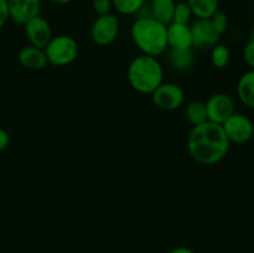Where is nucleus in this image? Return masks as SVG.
Returning a JSON list of instances; mask_svg holds the SVG:
<instances>
[{
    "instance_id": "f257e3e1",
    "label": "nucleus",
    "mask_w": 254,
    "mask_h": 253,
    "mask_svg": "<svg viewBox=\"0 0 254 253\" xmlns=\"http://www.w3.org/2000/svg\"><path fill=\"white\" fill-rule=\"evenodd\" d=\"M230 145L222 126L210 121L192 126L188 138L189 154L196 163L202 165H213L223 160Z\"/></svg>"
},
{
    "instance_id": "f03ea898",
    "label": "nucleus",
    "mask_w": 254,
    "mask_h": 253,
    "mask_svg": "<svg viewBox=\"0 0 254 253\" xmlns=\"http://www.w3.org/2000/svg\"><path fill=\"white\" fill-rule=\"evenodd\" d=\"M130 36L143 55L159 57L168 49V25L150 15L139 16L131 24Z\"/></svg>"
},
{
    "instance_id": "7ed1b4c3",
    "label": "nucleus",
    "mask_w": 254,
    "mask_h": 253,
    "mask_svg": "<svg viewBox=\"0 0 254 253\" xmlns=\"http://www.w3.org/2000/svg\"><path fill=\"white\" fill-rule=\"evenodd\" d=\"M127 78L134 91L151 94L164 82V68L158 57L141 54L130 62Z\"/></svg>"
},
{
    "instance_id": "20e7f679",
    "label": "nucleus",
    "mask_w": 254,
    "mask_h": 253,
    "mask_svg": "<svg viewBox=\"0 0 254 253\" xmlns=\"http://www.w3.org/2000/svg\"><path fill=\"white\" fill-rule=\"evenodd\" d=\"M47 62L55 67L68 66L76 61L78 57V42L68 35L52 36L49 44L45 47Z\"/></svg>"
},
{
    "instance_id": "39448f33",
    "label": "nucleus",
    "mask_w": 254,
    "mask_h": 253,
    "mask_svg": "<svg viewBox=\"0 0 254 253\" xmlns=\"http://www.w3.org/2000/svg\"><path fill=\"white\" fill-rule=\"evenodd\" d=\"M230 143L245 144L252 140L254 123L248 116L242 113H233L225 123L221 124Z\"/></svg>"
},
{
    "instance_id": "423d86ee",
    "label": "nucleus",
    "mask_w": 254,
    "mask_h": 253,
    "mask_svg": "<svg viewBox=\"0 0 254 253\" xmlns=\"http://www.w3.org/2000/svg\"><path fill=\"white\" fill-rule=\"evenodd\" d=\"M150 96L156 108L166 112L179 109L185 102L184 89L179 84L171 82H163Z\"/></svg>"
},
{
    "instance_id": "0eeeda50",
    "label": "nucleus",
    "mask_w": 254,
    "mask_h": 253,
    "mask_svg": "<svg viewBox=\"0 0 254 253\" xmlns=\"http://www.w3.org/2000/svg\"><path fill=\"white\" fill-rule=\"evenodd\" d=\"M119 20L112 12L98 15L91 27V37L94 44L99 46L111 45L118 37Z\"/></svg>"
},
{
    "instance_id": "6e6552de",
    "label": "nucleus",
    "mask_w": 254,
    "mask_h": 253,
    "mask_svg": "<svg viewBox=\"0 0 254 253\" xmlns=\"http://www.w3.org/2000/svg\"><path fill=\"white\" fill-rule=\"evenodd\" d=\"M207 119L213 123L222 124L236 113V104L232 97L227 93H215L205 102Z\"/></svg>"
},
{
    "instance_id": "1a4fd4ad",
    "label": "nucleus",
    "mask_w": 254,
    "mask_h": 253,
    "mask_svg": "<svg viewBox=\"0 0 254 253\" xmlns=\"http://www.w3.org/2000/svg\"><path fill=\"white\" fill-rule=\"evenodd\" d=\"M190 29L192 34V45L196 49H212L220 41L221 34L215 29L210 19H196Z\"/></svg>"
},
{
    "instance_id": "9d476101",
    "label": "nucleus",
    "mask_w": 254,
    "mask_h": 253,
    "mask_svg": "<svg viewBox=\"0 0 254 253\" xmlns=\"http://www.w3.org/2000/svg\"><path fill=\"white\" fill-rule=\"evenodd\" d=\"M25 35L29 40L30 45L40 49H45L52 39V29L50 22L41 15L32 17L24 25Z\"/></svg>"
},
{
    "instance_id": "9b49d317",
    "label": "nucleus",
    "mask_w": 254,
    "mask_h": 253,
    "mask_svg": "<svg viewBox=\"0 0 254 253\" xmlns=\"http://www.w3.org/2000/svg\"><path fill=\"white\" fill-rule=\"evenodd\" d=\"M9 17L19 25H25L32 17L40 15V0H7Z\"/></svg>"
},
{
    "instance_id": "f8f14e48",
    "label": "nucleus",
    "mask_w": 254,
    "mask_h": 253,
    "mask_svg": "<svg viewBox=\"0 0 254 253\" xmlns=\"http://www.w3.org/2000/svg\"><path fill=\"white\" fill-rule=\"evenodd\" d=\"M192 34L189 25L170 22L168 25V49H191Z\"/></svg>"
},
{
    "instance_id": "ddd939ff",
    "label": "nucleus",
    "mask_w": 254,
    "mask_h": 253,
    "mask_svg": "<svg viewBox=\"0 0 254 253\" xmlns=\"http://www.w3.org/2000/svg\"><path fill=\"white\" fill-rule=\"evenodd\" d=\"M17 60H19L20 64L22 67L27 69H32V71L44 69L49 64L45 50L31 46V45L22 47L20 50L19 54H17Z\"/></svg>"
},
{
    "instance_id": "4468645a",
    "label": "nucleus",
    "mask_w": 254,
    "mask_h": 253,
    "mask_svg": "<svg viewBox=\"0 0 254 253\" xmlns=\"http://www.w3.org/2000/svg\"><path fill=\"white\" fill-rule=\"evenodd\" d=\"M236 91L241 103L254 109V69H250L240 77Z\"/></svg>"
},
{
    "instance_id": "2eb2a0df",
    "label": "nucleus",
    "mask_w": 254,
    "mask_h": 253,
    "mask_svg": "<svg viewBox=\"0 0 254 253\" xmlns=\"http://www.w3.org/2000/svg\"><path fill=\"white\" fill-rule=\"evenodd\" d=\"M175 0H151L150 1V16L163 24L169 25L173 22Z\"/></svg>"
},
{
    "instance_id": "dca6fc26",
    "label": "nucleus",
    "mask_w": 254,
    "mask_h": 253,
    "mask_svg": "<svg viewBox=\"0 0 254 253\" xmlns=\"http://www.w3.org/2000/svg\"><path fill=\"white\" fill-rule=\"evenodd\" d=\"M169 64L175 71L185 72L193 64V54L191 49H169Z\"/></svg>"
},
{
    "instance_id": "f3484780",
    "label": "nucleus",
    "mask_w": 254,
    "mask_h": 253,
    "mask_svg": "<svg viewBox=\"0 0 254 253\" xmlns=\"http://www.w3.org/2000/svg\"><path fill=\"white\" fill-rule=\"evenodd\" d=\"M193 16L197 19H210L218 10V0H186Z\"/></svg>"
},
{
    "instance_id": "a211bd4d",
    "label": "nucleus",
    "mask_w": 254,
    "mask_h": 253,
    "mask_svg": "<svg viewBox=\"0 0 254 253\" xmlns=\"http://www.w3.org/2000/svg\"><path fill=\"white\" fill-rule=\"evenodd\" d=\"M185 114L188 121L192 124V126H200V124L207 122V112H206L205 102L191 101L186 104Z\"/></svg>"
},
{
    "instance_id": "6ab92c4d",
    "label": "nucleus",
    "mask_w": 254,
    "mask_h": 253,
    "mask_svg": "<svg viewBox=\"0 0 254 253\" xmlns=\"http://www.w3.org/2000/svg\"><path fill=\"white\" fill-rule=\"evenodd\" d=\"M231 60V52L226 45L217 44L211 49V62L213 67L218 69H222L227 67Z\"/></svg>"
},
{
    "instance_id": "aec40b11",
    "label": "nucleus",
    "mask_w": 254,
    "mask_h": 253,
    "mask_svg": "<svg viewBox=\"0 0 254 253\" xmlns=\"http://www.w3.org/2000/svg\"><path fill=\"white\" fill-rule=\"evenodd\" d=\"M113 7L122 15H133L141 10L145 0H112Z\"/></svg>"
},
{
    "instance_id": "412c9836",
    "label": "nucleus",
    "mask_w": 254,
    "mask_h": 253,
    "mask_svg": "<svg viewBox=\"0 0 254 253\" xmlns=\"http://www.w3.org/2000/svg\"><path fill=\"white\" fill-rule=\"evenodd\" d=\"M192 11H191L190 6L186 1H179L176 2L175 9H174L173 15V22L176 24H184L189 25L191 17H192Z\"/></svg>"
},
{
    "instance_id": "4be33fe9",
    "label": "nucleus",
    "mask_w": 254,
    "mask_h": 253,
    "mask_svg": "<svg viewBox=\"0 0 254 253\" xmlns=\"http://www.w3.org/2000/svg\"><path fill=\"white\" fill-rule=\"evenodd\" d=\"M210 20H211V22L213 24V26H215V29L217 30L221 35H222L226 30H227L228 16L226 15L225 11H222V10L218 9L217 11H216L215 14L210 17Z\"/></svg>"
},
{
    "instance_id": "5701e85b",
    "label": "nucleus",
    "mask_w": 254,
    "mask_h": 253,
    "mask_svg": "<svg viewBox=\"0 0 254 253\" xmlns=\"http://www.w3.org/2000/svg\"><path fill=\"white\" fill-rule=\"evenodd\" d=\"M92 7L97 15H106L109 14L113 7V2L112 0H91Z\"/></svg>"
},
{
    "instance_id": "b1692460",
    "label": "nucleus",
    "mask_w": 254,
    "mask_h": 253,
    "mask_svg": "<svg viewBox=\"0 0 254 253\" xmlns=\"http://www.w3.org/2000/svg\"><path fill=\"white\" fill-rule=\"evenodd\" d=\"M243 59L246 63L251 67V69H254V42L248 41L243 49Z\"/></svg>"
},
{
    "instance_id": "393cba45",
    "label": "nucleus",
    "mask_w": 254,
    "mask_h": 253,
    "mask_svg": "<svg viewBox=\"0 0 254 253\" xmlns=\"http://www.w3.org/2000/svg\"><path fill=\"white\" fill-rule=\"evenodd\" d=\"M9 7H7V0H0V29L4 27L9 20Z\"/></svg>"
},
{
    "instance_id": "a878e982",
    "label": "nucleus",
    "mask_w": 254,
    "mask_h": 253,
    "mask_svg": "<svg viewBox=\"0 0 254 253\" xmlns=\"http://www.w3.org/2000/svg\"><path fill=\"white\" fill-rule=\"evenodd\" d=\"M10 144V134L5 129L0 128V151L5 150Z\"/></svg>"
},
{
    "instance_id": "bb28decb",
    "label": "nucleus",
    "mask_w": 254,
    "mask_h": 253,
    "mask_svg": "<svg viewBox=\"0 0 254 253\" xmlns=\"http://www.w3.org/2000/svg\"><path fill=\"white\" fill-rule=\"evenodd\" d=\"M168 253H195L191 248L185 247V246H180V247H175L173 250L169 251Z\"/></svg>"
},
{
    "instance_id": "cd10ccee",
    "label": "nucleus",
    "mask_w": 254,
    "mask_h": 253,
    "mask_svg": "<svg viewBox=\"0 0 254 253\" xmlns=\"http://www.w3.org/2000/svg\"><path fill=\"white\" fill-rule=\"evenodd\" d=\"M52 2H55V4H59V5H66L68 4V2H71L72 0H51Z\"/></svg>"
},
{
    "instance_id": "c85d7f7f",
    "label": "nucleus",
    "mask_w": 254,
    "mask_h": 253,
    "mask_svg": "<svg viewBox=\"0 0 254 253\" xmlns=\"http://www.w3.org/2000/svg\"><path fill=\"white\" fill-rule=\"evenodd\" d=\"M248 41H253L254 42V25L251 27V31H250V40Z\"/></svg>"
},
{
    "instance_id": "c756f323",
    "label": "nucleus",
    "mask_w": 254,
    "mask_h": 253,
    "mask_svg": "<svg viewBox=\"0 0 254 253\" xmlns=\"http://www.w3.org/2000/svg\"><path fill=\"white\" fill-rule=\"evenodd\" d=\"M252 141H253V144H254V134H253V138H252Z\"/></svg>"
},
{
    "instance_id": "7c9ffc66",
    "label": "nucleus",
    "mask_w": 254,
    "mask_h": 253,
    "mask_svg": "<svg viewBox=\"0 0 254 253\" xmlns=\"http://www.w3.org/2000/svg\"><path fill=\"white\" fill-rule=\"evenodd\" d=\"M89 1H91V0H89Z\"/></svg>"
}]
</instances>
